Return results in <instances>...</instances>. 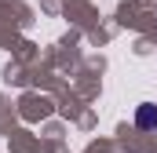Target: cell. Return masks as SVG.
<instances>
[{
	"mask_svg": "<svg viewBox=\"0 0 157 153\" xmlns=\"http://www.w3.org/2000/svg\"><path fill=\"white\" fill-rule=\"evenodd\" d=\"M135 120H139V128H157V106H143Z\"/></svg>",
	"mask_w": 157,
	"mask_h": 153,
	"instance_id": "obj_1",
	"label": "cell"
}]
</instances>
